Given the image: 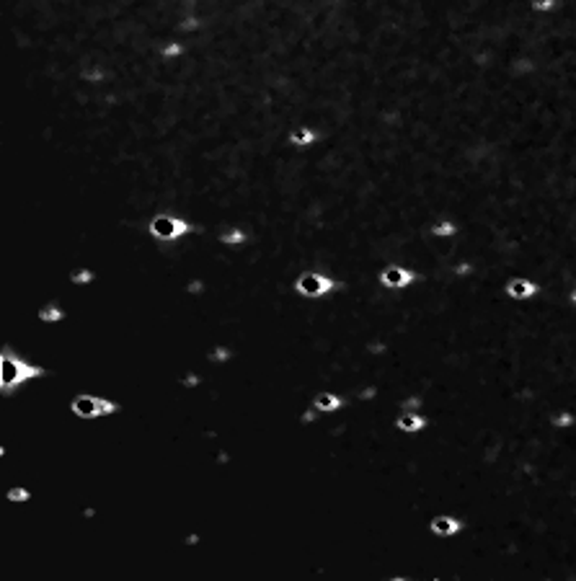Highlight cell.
Masks as SVG:
<instances>
[{
	"label": "cell",
	"instance_id": "ac0fdd59",
	"mask_svg": "<svg viewBox=\"0 0 576 581\" xmlns=\"http://www.w3.org/2000/svg\"><path fill=\"white\" fill-rule=\"evenodd\" d=\"M6 496H8V501H29L31 499V491L29 488H11Z\"/></svg>",
	"mask_w": 576,
	"mask_h": 581
},
{
	"label": "cell",
	"instance_id": "ba28073f",
	"mask_svg": "<svg viewBox=\"0 0 576 581\" xmlns=\"http://www.w3.org/2000/svg\"><path fill=\"white\" fill-rule=\"evenodd\" d=\"M341 406H344V398L336 396V393H318V396L313 398V408H315L318 413H334V411H339Z\"/></svg>",
	"mask_w": 576,
	"mask_h": 581
},
{
	"label": "cell",
	"instance_id": "d4e9b609",
	"mask_svg": "<svg viewBox=\"0 0 576 581\" xmlns=\"http://www.w3.org/2000/svg\"><path fill=\"white\" fill-rule=\"evenodd\" d=\"M550 6H553V0H538V3H535V8H540V11H545Z\"/></svg>",
	"mask_w": 576,
	"mask_h": 581
},
{
	"label": "cell",
	"instance_id": "6da1fadb",
	"mask_svg": "<svg viewBox=\"0 0 576 581\" xmlns=\"http://www.w3.org/2000/svg\"><path fill=\"white\" fill-rule=\"evenodd\" d=\"M44 375H47L44 367L29 364L26 359L16 357L11 351V346H3V351H0V393L3 396H11L24 382H29L34 377H44Z\"/></svg>",
	"mask_w": 576,
	"mask_h": 581
},
{
	"label": "cell",
	"instance_id": "9a60e30c",
	"mask_svg": "<svg viewBox=\"0 0 576 581\" xmlns=\"http://www.w3.org/2000/svg\"><path fill=\"white\" fill-rule=\"evenodd\" d=\"M207 357H210V362H215V364H222V362H228V359L233 357V351H230L228 346H215V349H212V351H210Z\"/></svg>",
	"mask_w": 576,
	"mask_h": 581
},
{
	"label": "cell",
	"instance_id": "8fae6325",
	"mask_svg": "<svg viewBox=\"0 0 576 581\" xmlns=\"http://www.w3.org/2000/svg\"><path fill=\"white\" fill-rule=\"evenodd\" d=\"M220 243H225V245H245L248 243V233L243 230V227H225L222 233H220Z\"/></svg>",
	"mask_w": 576,
	"mask_h": 581
},
{
	"label": "cell",
	"instance_id": "9c48e42d",
	"mask_svg": "<svg viewBox=\"0 0 576 581\" xmlns=\"http://www.w3.org/2000/svg\"><path fill=\"white\" fill-rule=\"evenodd\" d=\"M318 140H321V132H315L313 127H297L290 132V145H295V148H310Z\"/></svg>",
	"mask_w": 576,
	"mask_h": 581
},
{
	"label": "cell",
	"instance_id": "603a6c76",
	"mask_svg": "<svg viewBox=\"0 0 576 581\" xmlns=\"http://www.w3.org/2000/svg\"><path fill=\"white\" fill-rule=\"evenodd\" d=\"M315 419H318V411H315V408H310V411H305V413L300 416V421H302V424H313Z\"/></svg>",
	"mask_w": 576,
	"mask_h": 581
},
{
	"label": "cell",
	"instance_id": "3957f363",
	"mask_svg": "<svg viewBox=\"0 0 576 581\" xmlns=\"http://www.w3.org/2000/svg\"><path fill=\"white\" fill-rule=\"evenodd\" d=\"M148 230L153 238L163 240V243H173L189 233H194V225L181 220V217H173V215H155L150 222H148Z\"/></svg>",
	"mask_w": 576,
	"mask_h": 581
},
{
	"label": "cell",
	"instance_id": "30bf717a",
	"mask_svg": "<svg viewBox=\"0 0 576 581\" xmlns=\"http://www.w3.org/2000/svg\"><path fill=\"white\" fill-rule=\"evenodd\" d=\"M538 292V287L532 284V282H527V279H511L509 284H506V295H511V297H517V300H525V297H532Z\"/></svg>",
	"mask_w": 576,
	"mask_h": 581
},
{
	"label": "cell",
	"instance_id": "7402d4cb",
	"mask_svg": "<svg viewBox=\"0 0 576 581\" xmlns=\"http://www.w3.org/2000/svg\"><path fill=\"white\" fill-rule=\"evenodd\" d=\"M181 385H186V387L199 385V375H186V377H181Z\"/></svg>",
	"mask_w": 576,
	"mask_h": 581
},
{
	"label": "cell",
	"instance_id": "277c9868",
	"mask_svg": "<svg viewBox=\"0 0 576 581\" xmlns=\"http://www.w3.org/2000/svg\"><path fill=\"white\" fill-rule=\"evenodd\" d=\"M70 411L78 419H98V416H111L119 411V403L109 401V398H98L91 393H78L70 401Z\"/></svg>",
	"mask_w": 576,
	"mask_h": 581
},
{
	"label": "cell",
	"instance_id": "8992f818",
	"mask_svg": "<svg viewBox=\"0 0 576 581\" xmlns=\"http://www.w3.org/2000/svg\"><path fill=\"white\" fill-rule=\"evenodd\" d=\"M429 530L439 537H452L463 530V522L458 520V516H437V520L429 522Z\"/></svg>",
	"mask_w": 576,
	"mask_h": 581
},
{
	"label": "cell",
	"instance_id": "5bb4252c",
	"mask_svg": "<svg viewBox=\"0 0 576 581\" xmlns=\"http://www.w3.org/2000/svg\"><path fill=\"white\" fill-rule=\"evenodd\" d=\"M104 78H106L104 68H88V70H80V80H86V83H101Z\"/></svg>",
	"mask_w": 576,
	"mask_h": 581
},
{
	"label": "cell",
	"instance_id": "4316f807",
	"mask_svg": "<svg viewBox=\"0 0 576 581\" xmlns=\"http://www.w3.org/2000/svg\"><path fill=\"white\" fill-rule=\"evenodd\" d=\"M571 300H573V302H576V292H573V295H571Z\"/></svg>",
	"mask_w": 576,
	"mask_h": 581
},
{
	"label": "cell",
	"instance_id": "ffe728a7",
	"mask_svg": "<svg viewBox=\"0 0 576 581\" xmlns=\"http://www.w3.org/2000/svg\"><path fill=\"white\" fill-rule=\"evenodd\" d=\"M419 406H421V398H406V401L401 403L403 411H419Z\"/></svg>",
	"mask_w": 576,
	"mask_h": 581
},
{
	"label": "cell",
	"instance_id": "7c38bea8",
	"mask_svg": "<svg viewBox=\"0 0 576 581\" xmlns=\"http://www.w3.org/2000/svg\"><path fill=\"white\" fill-rule=\"evenodd\" d=\"M39 320L42 323H59V320H65V310H62L57 302H49L39 310Z\"/></svg>",
	"mask_w": 576,
	"mask_h": 581
},
{
	"label": "cell",
	"instance_id": "52a82bcc",
	"mask_svg": "<svg viewBox=\"0 0 576 581\" xmlns=\"http://www.w3.org/2000/svg\"><path fill=\"white\" fill-rule=\"evenodd\" d=\"M396 426H398L403 434H416V431H421V429L426 426V419H424L421 413H416V411H403V413L398 416Z\"/></svg>",
	"mask_w": 576,
	"mask_h": 581
},
{
	"label": "cell",
	"instance_id": "5b68a950",
	"mask_svg": "<svg viewBox=\"0 0 576 581\" xmlns=\"http://www.w3.org/2000/svg\"><path fill=\"white\" fill-rule=\"evenodd\" d=\"M377 282L385 289H403L411 282H416V274L411 269H403V266H385L377 274Z\"/></svg>",
	"mask_w": 576,
	"mask_h": 581
},
{
	"label": "cell",
	"instance_id": "484cf974",
	"mask_svg": "<svg viewBox=\"0 0 576 581\" xmlns=\"http://www.w3.org/2000/svg\"><path fill=\"white\" fill-rule=\"evenodd\" d=\"M202 287H204L202 282H191L189 284V292H202Z\"/></svg>",
	"mask_w": 576,
	"mask_h": 581
},
{
	"label": "cell",
	"instance_id": "7a4b0ae2",
	"mask_svg": "<svg viewBox=\"0 0 576 581\" xmlns=\"http://www.w3.org/2000/svg\"><path fill=\"white\" fill-rule=\"evenodd\" d=\"M341 287V282L321 274V272H305L295 279V292L300 297H307V300H318V297H326L331 292H336Z\"/></svg>",
	"mask_w": 576,
	"mask_h": 581
},
{
	"label": "cell",
	"instance_id": "2e32d148",
	"mask_svg": "<svg viewBox=\"0 0 576 581\" xmlns=\"http://www.w3.org/2000/svg\"><path fill=\"white\" fill-rule=\"evenodd\" d=\"M455 230H458V227H455L452 222H447V220H444V222H437V225L431 227V233H434V235H439V238H447V235H455Z\"/></svg>",
	"mask_w": 576,
	"mask_h": 581
},
{
	"label": "cell",
	"instance_id": "4fadbf2b",
	"mask_svg": "<svg viewBox=\"0 0 576 581\" xmlns=\"http://www.w3.org/2000/svg\"><path fill=\"white\" fill-rule=\"evenodd\" d=\"M183 52H186L183 42H166V44L160 47V57H163V59H176V57H183Z\"/></svg>",
	"mask_w": 576,
	"mask_h": 581
},
{
	"label": "cell",
	"instance_id": "e0dca14e",
	"mask_svg": "<svg viewBox=\"0 0 576 581\" xmlns=\"http://www.w3.org/2000/svg\"><path fill=\"white\" fill-rule=\"evenodd\" d=\"M70 282H73V284H91V282H93V272H91V269L73 272V274H70Z\"/></svg>",
	"mask_w": 576,
	"mask_h": 581
},
{
	"label": "cell",
	"instance_id": "cb8c5ba5",
	"mask_svg": "<svg viewBox=\"0 0 576 581\" xmlns=\"http://www.w3.org/2000/svg\"><path fill=\"white\" fill-rule=\"evenodd\" d=\"M359 398H362V401L375 398V387H362V390H359Z\"/></svg>",
	"mask_w": 576,
	"mask_h": 581
},
{
	"label": "cell",
	"instance_id": "d6986e66",
	"mask_svg": "<svg viewBox=\"0 0 576 581\" xmlns=\"http://www.w3.org/2000/svg\"><path fill=\"white\" fill-rule=\"evenodd\" d=\"M204 24L199 21V18H194V16H191V18H183L181 24H178V29H183V31H197V29H202Z\"/></svg>",
	"mask_w": 576,
	"mask_h": 581
},
{
	"label": "cell",
	"instance_id": "44dd1931",
	"mask_svg": "<svg viewBox=\"0 0 576 581\" xmlns=\"http://www.w3.org/2000/svg\"><path fill=\"white\" fill-rule=\"evenodd\" d=\"M553 424H556V426H568V424H573V416H568V413L563 411V413L553 416Z\"/></svg>",
	"mask_w": 576,
	"mask_h": 581
}]
</instances>
